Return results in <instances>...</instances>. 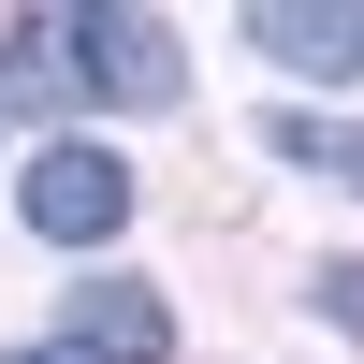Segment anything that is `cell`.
Segmentation results:
<instances>
[{"label":"cell","mask_w":364,"mask_h":364,"mask_svg":"<svg viewBox=\"0 0 364 364\" xmlns=\"http://www.w3.org/2000/svg\"><path fill=\"white\" fill-rule=\"evenodd\" d=\"M58 73L87 87V102H175V29L161 15H117V0H87V15H58Z\"/></svg>","instance_id":"cell-1"},{"label":"cell","mask_w":364,"mask_h":364,"mask_svg":"<svg viewBox=\"0 0 364 364\" xmlns=\"http://www.w3.org/2000/svg\"><path fill=\"white\" fill-rule=\"evenodd\" d=\"M132 219V161L117 146H29V233L44 248H102Z\"/></svg>","instance_id":"cell-2"},{"label":"cell","mask_w":364,"mask_h":364,"mask_svg":"<svg viewBox=\"0 0 364 364\" xmlns=\"http://www.w3.org/2000/svg\"><path fill=\"white\" fill-rule=\"evenodd\" d=\"M248 44L277 58V73H306V87H350L364 73V15H350V0H262Z\"/></svg>","instance_id":"cell-3"},{"label":"cell","mask_w":364,"mask_h":364,"mask_svg":"<svg viewBox=\"0 0 364 364\" xmlns=\"http://www.w3.org/2000/svg\"><path fill=\"white\" fill-rule=\"evenodd\" d=\"M58 336H73L87 364H161V350H175V306H161V291H146V277H87Z\"/></svg>","instance_id":"cell-4"},{"label":"cell","mask_w":364,"mask_h":364,"mask_svg":"<svg viewBox=\"0 0 364 364\" xmlns=\"http://www.w3.org/2000/svg\"><path fill=\"white\" fill-rule=\"evenodd\" d=\"M262 146H277V161H306V175H350V190H364V132H350V117H277Z\"/></svg>","instance_id":"cell-5"},{"label":"cell","mask_w":364,"mask_h":364,"mask_svg":"<svg viewBox=\"0 0 364 364\" xmlns=\"http://www.w3.org/2000/svg\"><path fill=\"white\" fill-rule=\"evenodd\" d=\"M321 321H350V336H364V262H321Z\"/></svg>","instance_id":"cell-6"},{"label":"cell","mask_w":364,"mask_h":364,"mask_svg":"<svg viewBox=\"0 0 364 364\" xmlns=\"http://www.w3.org/2000/svg\"><path fill=\"white\" fill-rule=\"evenodd\" d=\"M15 364H87V350H73V336H44V350H15Z\"/></svg>","instance_id":"cell-7"}]
</instances>
